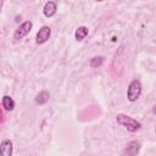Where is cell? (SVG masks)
I'll use <instances>...</instances> for the list:
<instances>
[{
	"label": "cell",
	"instance_id": "52a82bcc",
	"mask_svg": "<svg viewBox=\"0 0 156 156\" xmlns=\"http://www.w3.org/2000/svg\"><path fill=\"white\" fill-rule=\"evenodd\" d=\"M56 10H57V5L55 1H48L45 5H44V9H43V13L45 17H52L55 13H56Z\"/></svg>",
	"mask_w": 156,
	"mask_h": 156
},
{
	"label": "cell",
	"instance_id": "7a4b0ae2",
	"mask_svg": "<svg viewBox=\"0 0 156 156\" xmlns=\"http://www.w3.org/2000/svg\"><path fill=\"white\" fill-rule=\"evenodd\" d=\"M141 94V83L138 79H134L129 83L128 89H127V99L130 102L136 101L140 98Z\"/></svg>",
	"mask_w": 156,
	"mask_h": 156
},
{
	"label": "cell",
	"instance_id": "8fae6325",
	"mask_svg": "<svg viewBox=\"0 0 156 156\" xmlns=\"http://www.w3.org/2000/svg\"><path fill=\"white\" fill-rule=\"evenodd\" d=\"M102 62H104V57H102V56H98V57L91 58L89 65H90V67H93V68H98V67H100V66L102 65Z\"/></svg>",
	"mask_w": 156,
	"mask_h": 156
},
{
	"label": "cell",
	"instance_id": "277c9868",
	"mask_svg": "<svg viewBox=\"0 0 156 156\" xmlns=\"http://www.w3.org/2000/svg\"><path fill=\"white\" fill-rule=\"evenodd\" d=\"M50 34H51L50 27L43 26V27L39 29V32L37 33V37H35L37 44H44V43H46V41L49 40V38H50Z\"/></svg>",
	"mask_w": 156,
	"mask_h": 156
},
{
	"label": "cell",
	"instance_id": "9c48e42d",
	"mask_svg": "<svg viewBox=\"0 0 156 156\" xmlns=\"http://www.w3.org/2000/svg\"><path fill=\"white\" fill-rule=\"evenodd\" d=\"M2 107L6 110V111H12L15 108V101L11 96L9 95H4L2 96Z\"/></svg>",
	"mask_w": 156,
	"mask_h": 156
},
{
	"label": "cell",
	"instance_id": "30bf717a",
	"mask_svg": "<svg viewBox=\"0 0 156 156\" xmlns=\"http://www.w3.org/2000/svg\"><path fill=\"white\" fill-rule=\"evenodd\" d=\"M88 33H89V29L87 27H84V26H80V27L77 28V30L74 33V37H76V39L78 41H80V40H83L88 35Z\"/></svg>",
	"mask_w": 156,
	"mask_h": 156
},
{
	"label": "cell",
	"instance_id": "3957f363",
	"mask_svg": "<svg viewBox=\"0 0 156 156\" xmlns=\"http://www.w3.org/2000/svg\"><path fill=\"white\" fill-rule=\"evenodd\" d=\"M32 28H33V23H32L30 21H26V22H23V23L20 24V27L15 30V33H13V38H15L16 40L22 39L23 37H26L27 34H29V32L32 30Z\"/></svg>",
	"mask_w": 156,
	"mask_h": 156
},
{
	"label": "cell",
	"instance_id": "ba28073f",
	"mask_svg": "<svg viewBox=\"0 0 156 156\" xmlns=\"http://www.w3.org/2000/svg\"><path fill=\"white\" fill-rule=\"evenodd\" d=\"M49 98H50V94L48 90H41L37 96H35V102L39 104V105H44L49 101Z\"/></svg>",
	"mask_w": 156,
	"mask_h": 156
},
{
	"label": "cell",
	"instance_id": "8992f818",
	"mask_svg": "<svg viewBox=\"0 0 156 156\" xmlns=\"http://www.w3.org/2000/svg\"><path fill=\"white\" fill-rule=\"evenodd\" d=\"M0 156H12V143L10 139H5L1 141Z\"/></svg>",
	"mask_w": 156,
	"mask_h": 156
},
{
	"label": "cell",
	"instance_id": "6da1fadb",
	"mask_svg": "<svg viewBox=\"0 0 156 156\" xmlns=\"http://www.w3.org/2000/svg\"><path fill=\"white\" fill-rule=\"evenodd\" d=\"M116 121L121 126L126 127L128 132H132V133H134V132H136V130H139L141 128L140 122H138L136 119H134V118H132V117H129L127 115H123V113H118L116 116Z\"/></svg>",
	"mask_w": 156,
	"mask_h": 156
},
{
	"label": "cell",
	"instance_id": "5b68a950",
	"mask_svg": "<svg viewBox=\"0 0 156 156\" xmlns=\"http://www.w3.org/2000/svg\"><path fill=\"white\" fill-rule=\"evenodd\" d=\"M139 150H140V144L135 140H132L127 144V146L124 149V155L126 156H136Z\"/></svg>",
	"mask_w": 156,
	"mask_h": 156
}]
</instances>
